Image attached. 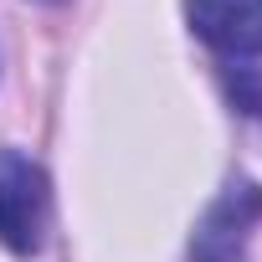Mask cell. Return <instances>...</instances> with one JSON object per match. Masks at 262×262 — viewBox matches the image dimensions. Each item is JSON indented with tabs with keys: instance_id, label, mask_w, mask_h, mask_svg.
Masks as SVG:
<instances>
[{
	"instance_id": "cell-1",
	"label": "cell",
	"mask_w": 262,
	"mask_h": 262,
	"mask_svg": "<svg viewBox=\"0 0 262 262\" xmlns=\"http://www.w3.org/2000/svg\"><path fill=\"white\" fill-rule=\"evenodd\" d=\"M257 221H262V185L247 180V175L226 180V190L195 221L190 262H247V247H252Z\"/></svg>"
},
{
	"instance_id": "cell-3",
	"label": "cell",
	"mask_w": 262,
	"mask_h": 262,
	"mask_svg": "<svg viewBox=\"0 0 262 262\" xmlns=\"http://www.w3.org/2000/svg\"><path fill=\"white\" fill-rule=\"evenodd\" d=\"M185 21L221 57H262V0H185Z\"/></svg>"
},
{
	"instance_id": "cell-2",
	"label": "cell",
	"mask_w": 262,
	"mask_h": 262,
	"mask_svg": "<svg viewBox=\"0 0 262 262\" xmlns=\"http://www.w3.org/2000/svg\"><path fill=\"white\" fill-rule=\"evenodd\" d=\"M47 211H52V190L41 165L21 149H0V242L11 252H36L47 231Z\"/></svg>"
}]
</instances>
